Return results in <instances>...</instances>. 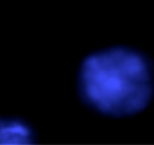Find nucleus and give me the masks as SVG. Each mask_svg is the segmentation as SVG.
Instances as JSON below:
<instances>
[{
	"mask_svg": "<svg viewBox=\"0 0 154 145\" xmlns=\"http://www.w3.org/2000/svg\"><path fill=\"white\" fill-rule=\"evenodd\" d=\"M78 92L90 108L122 118L140 113L153 95V66L139 52L114 46L87 56L78 72Z\"/></svg>",
	"mask_w": 154,
	"mask_h": 145,
	"instance_id": "nucleus-1",
	"label": "nucleus"
},
{
	"mask_svg": "<svg viewBox=\"0 0 154 145\" xmlns=\"http://www.w3.org/2000/svg\"><path fill=\"white\" fill-rule=\"evenodd\" d=\"M32 128L18 119H0V145H29L34 143Z\"/></svg>",
	"mask_w": 154,
	"mask_h": 145,
	"instance_id": "nucleus-2",
	"label": "nucleus"
}]
</instances>
